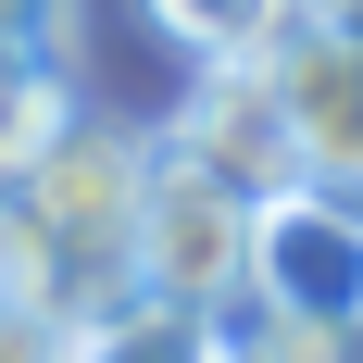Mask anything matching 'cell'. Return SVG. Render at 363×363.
<instances>
[{"label":"cell","mask_w":363,"mask_h":363,"mask_svg":"<svg viewBox=\"0 0 363 363\" xmlns=\"http://www.w3.org/2000/svg\"><path fill=\"white\" fill-rule=\"evenodd\" d=\"M63 351H75V363H213V351H201V313L163 301V289H125L113 313H88Z\"/></svg>","instance_id":"6"},{"label":"cell","mask_w":363,"mask_h":363,"mask_svg":"<svg viewBox=\"0 0 363 363\" xmlns=\"http://www.w3.org/2000/svg\"><path fill=\"white\" fill-rule=\"evenodd\" d=\"M301 26H326V38H363V0H289Z\"/></svg>","instance_id":"11"},{"label":"cell","mask_w":363,"mask_h":363,"mask_svg":"<svg viewBox=\"0 0 363 363\" xmlns=\"http://www.w3.org/2000/svg\"><path fill=\"white\" fill-rule=\"evenodd\" d=\"M163 138H176L188 163H213L225 188H251V201L313 188V176H301V138H289V101H276L263 63H201V88H188V113L163 125Z\"/></svg>","instance_id":"4"},{"label":"cell","mask_w":363,"mask_h":363,"mask_svg":"<svg viewBox=\"0 0 363 363\" xmlns=\"http://www.w3.org/2000/svg\"><path fill=\"white\" fill-rule=\"evenodd\" d=\"M75 125V101H63V63L50 50H0V176H26L38 150Z\"/></svg>","instance_id":"8"},{"label":"cell","mask_w":363,"mask_h":363,"mask_svg":"<svg viewBox=\"0 0 363 363\" xmlns=\"http://www.w3.org/2000/svg\"><path fill=\"white\" fill-rule=\"evenodd\" d=\"M251 188H225L213 163H188L176 138H150V188H138V289H163V301H201L213 289H238L251 276Z\"/></svg>","instance_id":"1"},{"label":"cell","mask_w":363,"mask_h":363,"mask_svg":"<svg viewBox=\"0 0 363 363\" xmlns=\"http://www.w3.org/2000/svg\"><path fill=\"white\" fill-rule=\"evenodd\" d=\"M263 75L289 101V138H301V176L363 201V38H326V26H276L263 38Z\"/></svg>","instance_id":"3"},{"label":"cell","mask_w":363,"mask_h":363,"mask_svg":"<svg viewBox=\"0 0 363 363\" xmlns=\"http://www.w3.org/2000/svg\"><path fill=\"white\" fill-rule=\"evenodd\" d=\"M313 363H363V313H351V326H326V351H313Z\"/></svg>","instance_id":"12"},{"label":"cell","mask_w":363,"mask_h":363,"mask_svg":"<svg viewBox=\"0 0 363 363\" xmlns=\"http://www.w3.org/2000/svg\"><path fill=\"white\" fill-rule=\"evenodd\" d=\"M138 26L188 63H263V38L289 26V0H138Z\"/></svg>","instance_id":"7"},{"label":"cell","mask_w":363,"mask_h":363,"mask_svg":"<svg viewBox=\"0 0 363 363\" xmlns=\"http://www.w3.org/2000/svg\"><path fill=\"white\" fill-rule=\"evenodd\" d=\"M50 351H63V326L38 301H0V363H50Z\"/></svg>","instance_id":"10"},{"label":"cell","mask_w":363,"mask_h":363,"mask_svg":"<svg viewBox=\"0 0 363 363\" xmlns=\"http://www.w3.org/2000/svg\"><path fill=\"white\" fill-rule=\"evenodd\" d=\"M50 363H75V351H50Z\"/></svg>","instance_id":"13"},{"label":"cell","mask_w":363,"mask_h":363,"mask_svg":"<svg viewBox=\"0 0 363 363\" xmlns=\"http://www.w3.org/2000/svg\"><path fill=\"white\" fill-rule=\"evenodd\" d=\"M201 351H213V363H313V351H326V326L289 313L263 276H238V289L201 301Z\"/></svg>","instance_id":"5"},{"label":"cell","mask_w":363,"mask_h":363,"mask_svg":"<svg viewBox=\"0 0 363 363\" xmlns=\"http://www.w3.org/2000/svg\"><path fill=\"white\" fill-rule=\"evenodd\" d=\"M251 276L289 313H313V326H351L363 313V201H338V188H276L251 213Z\"/></svg>","instance_id":"2"},{"label":"cell","mask_w":363,"mask_h":363,"mask_svg":"<svg viewBox=\"0 0 363 363\" xmlns=\"http://www.w3.org/2000/svg\"><path fill=\"white\" fill-rule=\"evenodd\" d=\"M0 50H75V0H0Z\"/></svg>","instance_id":"9"}]
</instances>
